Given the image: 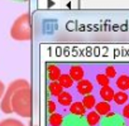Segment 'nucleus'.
<instances>
[{"instance_id": "obj_13", "label": "nucleus", "mask_w": 129, "mask_h": 126, "mask_svg": "<svg viewBox=\"0 0 129 126\" xmlns=\"http://www.w3.org/2000/svg\"><path fill=\"white\" fill-rule=\"evenodd\" d=\"M85 116H86V123H87L89 126H96V125L100 123L101 116H100L95 110H94V111H89Z\"/></svg>"}, {"instance_id": "obj_4", "label": "nucleus", "mask_w": 129, "mask_h": 126, "mask_svg": "<svg viewBox=\"0 0 129 126\" xmlns=\"http://www.w3.org/2000/svg\"><path fill=\"white\" fill-rule=\"evenodd\" d=\"M94 83L89 80V78H84L79 82H76V91L79 95L85 96V95H90L94 91Z\"/></svg>"}, {"instance_id": "obj_8", "label": "nucleus", "mask_w": 129, "mask_h": 126, "mask_svg": "<svg viewBox=\"0 0 129 126\" xmlns=\"http://www.w3.org/2000/svg\"><path fill=\"white\" fill-rule=\"evenodd\" d=\"M115 86L120 91H128L129 90V75L121 73L115 78Z\"/></svg>"}, {"instance_id": "obj_14", "label": "nucleus", "mask_w": 129, "mask_h": 126, "mask_svg": "<svg viewBox=\"0 0 129 126\" xmlns=\"http://www.w3.org/2000/svg\"><path fill=\"white\" fill-rule=\"evenodd\" d=\"M58 82H59V85L63 87V90L71 88V87L75 85V81L71 78V76H70L69 73H62L61 77L58 78Z\"/></svg>"}, {"instance_id": "obj_7", "label": "nucleus", "mask_w": 129, "mask_h": 126, "mask_svg": "<svg viewBox=\"0 0 129 126\" xmlns=\"http://www.w3.org/2000/svg\"><path fill=\"white\" fill-rule=\"evenodd\" d=\"M114 95H115V91H114V88L110 85L100 87V90H99V96L101 97L103 101H106V102L113 101L114 100Z\"/></svg>"}, {"instance_id": "obj_6", "label": "nucleus", "mask_w": 129, "mask_h": 126, "mask_svg": "<svg viewBox=\"0 0 129 126\" xmlns=\"http://www.w3.org/2000/svg\"><path fill=\"white\" fill-rule=\"evenodd\" d=\"M46 71H47V77H48L49 81H58V78L62 75L61 67L57 66V65H53V63H47Z\"/></svg>"}, {"instance_id": "obj_5", "label": "nucleus", "mask_w": 129, "mask_h": 126, "mask_svg": "<svg viewBox=\"0 0 129 126\" xmlns=\"http://www.w3.org/2000/svg\"><path fill=\"white\" fill-rule=\"evenodd\" d=\"M85 73H86V71H85L84 66H81V65H72L69 68V75L71 76V78L75 82H79V81L84 80Z\"/></svg>"}, {"instance_id": "obj_22", "label": "nucleus", "mask_w": 129, "mask_h": 126, "mask_svg": "<svg viewBox=\"0 0 129 126\" xmlns=\"http://www.w3.org/2000/svg\"><path fill=\"white\" fill-rule=\"evenodd\" d=\"M121 115H123V117H125V118L129 120V103H125L124 105V107L121 110Z\"/></svg>"}, {"instance_id": "obj_20", "label": "nucleus", "mask_w": 129, "mask_h": 126, "mask_svg": "<svg viewBox=\"0 0 129 126\" xmlns=\"http://www.w3.org/2000/svg\"><path fill=\"white\" fill-rule=\"evenodd\" d=\"M0 126H25V125L17 118H5L0 121Z\"/></svg>"}, {"instance_id": "obj_17", "label": "nucleus", "mask_w": 129, "mask_h": 126, "mask_svg": "<svg viewBox=\"0 0 129 126\" xmlns=\"http://www.w3.org/2000/svg\"><path fill=\"white\" fill-rule=\"evenodd\" d=\"M48 123L51 126H61L63 123V116H62V113H58V112L51 113L49 117H48Z\"/></svg>"}, {"instance_id": "obj_2", "label": "nucleus", "mask_w": 129, "mask_h": 126, "mask_svg": "<svg viewBox=\"0 0 129 126\" xmlns=\"http://www.w3.org/2000/svg\"><path fill=\"white\" fill-rule=\"evenodd\" d=\"M10 37L18 42H28L32 39V22L29 13H24L14 20L10 28Z\"/></svg>"}, {"instance_id": "obj_16", "label": "nucleus", "mask_w": 129, "mask_h": 126, "mask_svg": "<svg viewBox=\"0 0 129 126\" xmlns=\"http://www.w3.org/2000/svg\"><path fill=\"white\" fill-rule=\"evenodd\" d=\"M48 91H49L51 96L57 97V96L63 91V87L59 85V82H58V81H51V82L48 83Z\"/></svg>"}, {"instance_id": "obj_12", "label": "nucleus", "mask_w": 129, "mask_h": 126, "mask_svg": "<svg viewBox=\"0 0 129 126\" xmlns=\"http://www.w3.org/2000/svg\"><path fill=\"white\" fill-rule=\"evenodd\" d=\"M118 106H124L125 103H128L129 101V95L125 92V91H116L115 95H114V100H113Z\"/></svg>"}, {"instance_id": "obj_23", "label": "nucleus", "mask_w": 129, "mask_h": 126, "mask_svg": "<svg viewBox=\"0 0 129 126\" xmlns=\"http://www.w3.org/2000/svg\"><path fill=\"white\" fill-rule=\"evenodd\" d=\"M4 92H5V86H4V83H3L2 81H0V100H2Z\"/></svg>"}, {"instance_id": "obj_11", "label": "nucleus", "mask_w": 129, "mask_h": 126, "mask_svg": "<svg viewBox=\"0 0 129 126\" xmlns=\"http://www.w3.org/2000/svg\"><path fill=\"white\" fill-rule=\"evenodd\" d=\"M94 108L100 116H106L111 111V105H110V102H106V101H99V102H96Z\"/></svg>"}, {"instance_id": "obj_3", "label": "nucleus", "mask_w": 129, "mask_h": 126, "mask_svg": "<svg viewBox=\"0 0 129 126\" xmlns=\"http://www.w3.org/2000/svg\"><path fill=\"white\" fill-rule=\"evenodd\" d=\"M29 86V82L25 81V80H15L13 81L8 88H5V92L2 97V100H0V110H2L4 113H12L13 110H12V96L13 93L22 88V87H28Z\"/></svg>"}, {"instance_id": "obj_1", "label": "nucleus", "mask_w": 129, "mask_h": 126, "mask_svg": "<svg viewBox=\"0 0 129 126\" xmlns=\"http://www.w3.org/2000/svg\"><path fill=\"white\" fill-rule=\"evenodd\" d=\"M12 110L20 117L32 116V91L30 86L17 90L12 96Z\"/></svg>"}, {"instance_id": "obj_15", "label": "nucleus", "mask_w": 129, "mask_h": 126, "mask_svg": "<svg viewBox=\"0 0 129 126\" xmlns=\"http://www.w3.org/2000/svg\"><path fill=\"white\" fill-rule=\"evenodd\" d=\"M81 102H82V105L85 106L86 110H92V108L95 107V105H96L98 101H96L95 96H94L92 93H90V95H85V96H82Z\"/></svg>"}, {"instance_id": "obj_9", "label": "nucleus", "mask_w": 129, "mask_h": 126, "mask_svg": "<svg viewBox=\"0 0 129 126\" xmlns=\"http://www.w3.org/2000/svg\"><path fill=\"white\" fill-rule=\"evenodd\" d=\"M57 101L61 106L63 107H70V105L74 102V96L69 92V91H62L58 96H57Z\"/></svg>"}, {"instance_id": "obj_18", "label": "nucleus", "mask_w": 129, "mask_h": 126, "mask_svg": "<svg viewBox=\"0 0 129 126\" xmlns=\"http://www.w3.org/2000/svg\"><path fill=\"white\" fill-rule=\"evenodd\" d=\"M95 82L100 86V87H104V86H109L110 85V78L103 72V73H96L95 75Z\"/></svg>"}, {"instance_id": "obj_10", "label": "nucleus", "mask_w": 129, "mask_h": 126, "mask_svg": "<svg viewBox=\"0 0 129 126\" xmlns=\"http://www.w3.org/2000/svg\"><path fill=\"white\" fill-rule=\"evenodd\" d=\"M69 110H70V112H71L72 115H75V116H85V115H86V111H87V110L85 108V106L82 105L81 101H74V102L70 105Z\"/></svg>"}, {"instance_id": "obj_19", "label": "nucleus", "mask_w": 129, "mask_h": 126, "mask_svg": "<svg viewBox=\"0 0 129 126\" xmlns=\"http://www.w3.org/2000/svg\"><path fill=\"white\" fill-rule=\"evenodd\" d=\"M104 73L110 78V80H115L118 77V68L113 65H106L104 67Z\"/></svg>"}, {"instance_id": "obj_21", "label": "nucleus", "mask_w": 129, "mask_h": 126, "mask_svg": "<svg viewBox=\"0 0 129 126\" xmlns=\"http://www.w3.org/2000/svg\"><path fill=\"white\" fill-rule=\"evenodd\" d=\"M56 108H57V103H56V101H53V100H48V101H47V111H48V113L51 115V113L56 112Z\"/></svg>"}]
</instances>
